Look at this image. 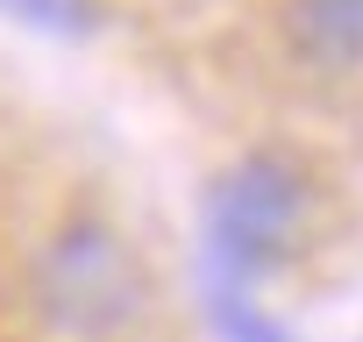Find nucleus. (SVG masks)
<instances>
[{
    "label": "nucleus",
    "instance_id": "obj_3",
    "mask_svg": "<svg viewBox=\"0 0 363 342\" xmlns=\"http://www.w3.org/2000/svg\"><path fill=\"white\" fill-rule=\"evenodd\" d=\"M292 36L328 72L363 65V0H299L292 8Z\"/></svg>",
    "mask_w": 363,
    "mask_h": 342
},
{
    "label": "nucleus",
    "instance_id": "obj_2",
    "mask_svg": "<svg viewBox=\"0 0 363 342\" xmlns=\"http://www.w3.org/2000/svg\"><path fill=\"white\" fill-rule=\"evenodd\" d=\"M29 299H36L43 328H57L72 342H107L143 314L150 271L107 221H65L29 257Z\"/></svg>",
    "mask_w": 363,
    "mask_h": 342
},
{
    "label": "nucleus",
    "instance_id": "obj_1",
    "mask_svg": "<svg viewBox=\"0 0 363 342\" xmlns=\"http://www.w3.org/2000/svg\"><path fill=\"white\" fill-rule=\"evenodd\" d=\"M306 214H313V179L285 150L235 157L200 200V278L257 292L271 271L292 264Z\"/></svg>",
    "mask_w": 363,
    "mask_h": 342
},
{
    "label": "nucleus",
    "instance_id": "obj_5",
    "mask_svg": "<svg viewBox=\"0 0 363 342\" xmlns=\"http://www.w3.org/2000/svg\"><path fill=\"white\" fill-rule=\"evenodd\" d=\"M0 22L50 36V43H79L93 36V0H0Z\"/></svg>",
    "mask_w": 363,
    "mask_h": 342
},
{
    "label": "nucleus",
    "instance_id": "obj_4",
    "mask_svg": "<svg viewBox=\"0 0 363 342\" xmlns=\"http://www.w3.org/2000/svg\"><path fill=\"white\" fill-rule=\"evenodd\" d=\"M200 314L214 328V342H299L278 314H264V299L250 285H221V278H200Z\"/></svg>",
    "mask_w": 363,
    "mask_h": 342
}]
</instances>
